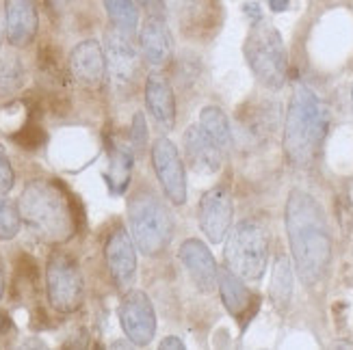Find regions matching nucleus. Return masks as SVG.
Returning <instances> with one entry per match:
<instances>
[{
  "label": "nucleus",
  "instance_id": "f257e3e1",
  "mask_svg": "<svg viewBox=\"0 0 353 350\" xmlns=\"http://www.w3.org/2000/svg\"><path fill=\"white\" fill-rule=\"evenodd\" d=\"M286 234L301 283L308 287L319 285L332 264V236L323 208L305 190L288 195Z\"/></svg>",
  "mask_w": 353,
  "mask_h": 350
},
{
  "label": "nucleus",
  "instance_id": "f03ea898",
  "mask_svg": "<svg viewBox=\"0 0 353 350\" xmlns=\"http://www.w3.org/2000/svg\"><path fill=\"white\" fill-rule=\"evenodd\" d=\"M327 121L330 111L323 100L305 83H297L284 124V154L290 164L308 169L316 160L327 132Z\"/></svg>",
  "mask_w": 353,
  "mask_h": 350
},
{
  "label": "nucleus",
  "instance_id": "7ed1b4c3",
  "mask_svg": "<svg viewBox=\"0 0 353 350\" xmlns=\"http://www.w3.org/2000/svg\"><path fill=\"white\" fill-rule=\"evenodd\" d=\"M20 215L46 242H63L79 227L70 206V190L61 182H33L20 197Z\"/></svg>",
  "mask_w": 353,
  "mask_h": 350
},
{
  "label": "nucleus",
  "instance_id": "20e7f679",
  "mask_svg": "<svg viewBox=\"0 0 353 350\" xmlns=\"http://www.w3.org/2000/svg\"><path fill=\"white\" fill-rule=\"evenodd\" d=\"M128 217L132 238L141 253L157 257L170 247L174 238V217L154 190H137L128 204Z\"/></svg>",
  "mask_w": 353,
  "mask_h": 350
},
{
  "label": "nucleus",
  "instance_id": "39448f33",
  "mask_svg": "<svg viewBox=\"0 0 353 350\" xmlns=\"http://www.w3.org/2000/svg\"><path fill=\"white\" fill-rule=\"evenodd\" d=\"M245 58L256 78L269 89H280L286 83L288 58L282 35L273 24L263 18L252 24V30L245 39Z\"/></svg>",
  "mask_w": 353,
  "mask_h": 350
},
{
  "label": "nucleus",
  "instance_id": "423d86ee",
  "mask_svg": "<svg viewBox=\"0 0 353 350\" xmlns=\"http://www.w3.org/2000/svg\"><path fill=\"white\" fill-rule=\"evenodd\" d=\"M269 262V234L258 221H241L225 242V266L245 281L265 275Z\"/></svg>",
  "mask_w": 353,
  "mask_h": 350
},
{
  "label": "nucleus",
  "instance_id": "0eeeda50",
  "mask_svg": "<svg viewBox=\"0 0 353 350\" xmlns=\"http://www.w3.org/2000/svg\"><path fill=\"white\" fill-rule=\"evenodd\" d=\"M48 296L50 305L63 314L83 305V277L79 264L68 253H54L48 262Z\"/></svg>",
  "mask_w": 353,
  "mask_h": 350
},
{
  "label": "nucleus",
  "instance_id": "6e6552de",
  "mask_svg": "<svg viewBox=\"0 0 353 350\" xmlns=\"http://www.w3.org/2000/svg\"><path fill=\"white\" fill-rule=\"evenodd\" d=\"M106 72L115 89H130L139 78V54L130 41V35L119 28H111L104 37Z\"/></svg>",
  "mask_w": 353,
  "mask_h": 350
},
{
  "label": "nucleus",
  "instance_id": "1a4fd4ad",
  "mask_svg": "<svg viewBox=\"0 0 353 350\" xmlns=\"http://www.w3.org/2000/svg\"><path fill=\"white\" fill-rule=\"evenodd\" d=\"M152 162H154V171L167 199L174 206H182L187 201V171H184L176 145L165 136L157 139L152 147Z\"/></svg>",
  "mask_w": 353,
  "mask_h": 350
},
{
  "label": "nucleus",
  "instance_id": "9d476101",
  "mask_svg": "<svg viewBox=\"0 0 353 350\" xmlns=\"http://www.w3.org/2000/svg\"><path fill=\"white\" fill-rule=\"evenodd\" d=\"M119 320H121V327H124V331H126L128 340L132 344H137V346L150 344V340L154 338V333H157L154 307H152L150 298L139 290L128 292L124 296V300H121Z\"/></svg>",
  "mask_w": 353,
  "mask_h": 350
},
{
  "label": "nucleus",
  "instance_id": "9b49d317",
  "mask_svg": "<svg viewBox=\"0 0 353 350\" xmlns=\"http://www.w3.org/2000/svg\"><path fill=\"white\" fill-rule=\"evenodd\" d=\"M232 195L225 186H214L199 201V230L210 242H221L232 225Z\"/></svg>",
  "mask_w": 353,
  "mask_h": 350
},
{
  "label": "nucleus",
  "instance_id": "f8f14e48",
  "mask_svg": "<svg viewBox=\"0 0 353 350\" xmlns=\"http://www.w3.org/2000/svg\"><path fill=\"white\" fill-rule=\"evenodd\" d=\"M106 264L119 290H130L137 275V253L124 227H115L106 240Z\"/></svg>",
  "mask_w": 353,
  "mask_h": 350
},
{
  "label": "nucleus",
  "instance_id": "ddd939ff",
  "mask_svg": "<svg viewBox=\"0 0 353 350\" xmlns=\"http://www.w3.org/2000/svg\"><path fill=\"white\" fill-rule=\"evenodd\" d=\"M180 260L187 266L193 283L199 292H212L219 283V268L214 264V257L202 240L189 238L180 247Z\"/></svg>",
  "mask_w": 353,
  "mask_h": 350
},
{
  "label": "nucleus",
  "instance_id": "4468645a",
  "mask_svg": "<svg viewBox=\"0 0 353 350\" xmlns=\"http://www.w3.org/2000/svg\"><path fill=\"white\" fill-rule=\"evenodd\" d=\"M184 151H187V160L197 173L212 175L221 169L223 151L217 147L210 136L204 132L202 126H191L184 134Z\"/></svg>",
  "mask_w": 353,
  "mask_h": 350
},
{
  "label": "nucleus",
  "instance_id": "2eb2a0df",
  "mask_svg": "<svg viewBox=\"0 0 353 350\" xmlns=\"http://www.w3.org/2000/svg\"><path fill=\"white\" fill-rule=\"evenodd\" d=\"M70 69L81 85L98 87L104 80V72H106V58L100 43L89 39L76 45L70 54Z\"/></svg>",
  "mask_w": 353,
  "mask_h": 350
},
{
  "label": "nucleus",
  "instance_id": "dca6fc26",
  "mask_svg": "<svg viewBox=\"0 0 353 350\" xmlns=\"http://www.w3.org/2000/svg\"><path fill=\"white\" fill-rule=\"evenodd\" d=\"M275 128V106L269 102H250L239 113V130L243 141L258 145L269 139Z\"/></svg>",
  "mask_w": 353,
  "mask_h": 350
},
{
  "label": "nucleus",
  "instance_id": "f3484780",
  "mask_svg": "<svg viewBox=\"0 0 353 350\" xmlns=\"http://www.w3.org/2000/svg\"><path fill=\"white\" fill-rule=\"evenodd\" d=\"M7 37L13 45H28L37 33V11L33 0H7L5 3Z\"/></svg>",
  "mask_w": 353,
  "mask_h": 350
},
{
  "label": "nucleus",
  "instance_id": "a211bd4d",
  "mask_svg": "<svg viewBox=\"0 0 353 350\" xmlns=\"http://www.w3.org/2000/svg\"><path fill=\"white\" fill-rule=\"evenodd\" d=\"M172 35L163 18H150L141 28V52L145 63L152 67H165L172 61Z\"/></svg>",
  "mask_w": 353,
  "mask_h": 350
},
{
  "label": "nucleus",
  "instance_id": "6ab92c4d",
  "mask_svg": "<svg viewBox=\"0 0 353 350\" xmlns=\"http://www.w3.org/2000/svg\"><path fill=\"white\" fill-rule=\"evenodd\" d=\"M145 104L150 115L154 117L157 124L163 130H174L176 126V100H174V91L172 85L167 83V78L154 74L150 76L145 83Z\"/></svg>",
  "mask_w": 353,
  "mask_h": 350
},
{
  "label": "nucleus",
  "instance_id": "aec40b11",
  "mask_svg": "<svg viewBox=\"0 0 353 350\" xmlns=\"http://www.w3.org/2000/svg\"><path fill=\"white\" fill-rule=\"evenodd\" d=\"M219 292L225 309L234 318H243L245 320V316L252 314V305H256V296H252L243 279L234 275L228 266L219 270Z\"/></svg>",
  "mask_w": 353,
  "mask_h": 350
},
{
  "label": "nucleus",
  "instance_id": "412c9836",
  "mask_svg": "<svg viewBox=\"0 0 353 350\" xmlns=\"http://www.w3.org/2000/svg\"><path fill=\"white\" fill-rule=\"evenodd\" d=\"M269 296H271L273 307L278 311H284L290 305V296H293V268H290L288 257L284 255H280L278 260H275Z\"/></svg>",
  "mask_w": 353,
  "mask_h": 350
},
{
  "label": "nucleus",
  "instance_id": "4be33fe9",
  "mask_svg": "<svg viewBox=\"0 0 353 350\" xmlns=\"http://www.w3.org/2000/svg\"><path fill=\"white\" fill-rule=\"evenodd\" d=\"M199 126H202L204 132L217 143V147L223 151V156H228V151L232 149V132H230L225 113L217 109V106H206V109L199 113Z\"/></svg>",
  "mask_w": 353,
  "mask_h": 350
},
{
  "label": "nucleus",
  "instance_id": "5701e85b",
  "mask_svg": "<svg viewBox=\"0 0 353 350\" xmlns=\"http://www.w3.org/2000/svg\"><path fill=\"white\" fill-rule=\"evenodd\" d=\"M182 28H204L214 26V5L217 0H176Z\"/></svg>",
  "mask_w": 353,
  "mask_h": 350
},
{
  "label": "nucleus",
  "instance_id": "b1692460",
  "mask_svg": "<svg viewBox=\"0 0 353 350\" xmlns=\"http://www.w3.org/2000/svg\"><path fill=\"white\" fill-rule=\"evenodd\" d=\"M24 85L22 61L13 54L0 58V98H9Z\"/></svg>",
  "mask_w": 353,
  "mask_h": 350
},
{
  "label": "nucleus",
  "instance_id": "393cba45",
  "mask_svg": "<svg viewBox=\"0 0 353 350\" xmlns=\"http://www.w3.org/2000/svg\"><path fill=\"white\" fill-rule=\"evenodd\" d=\"M104 7L115 28L124 30L128 35L134 33L137 22H139V13H137L132 0H104Z\"/></svg>",
  "mask_w": 353,
  "mask_h": 350
},
{
  "label": "nucleus",
  "instance_id": "a878e982",
  "mask_svg": "<svg viewBox=\"0 0 353 350\" xmlns=\"http://www.w3.org/2000/svg\"><path fill=\"white\" fill-rule=\"evenodd\" d=\"M130 169H132V154L124 145H117L111 156V179L117 193H121L128 186Z\"/></svg>",
  "mask_w": 353,
  "mask_h": 350
},
{
  "label": "nucleus",
  "instance_id": "bb28decb",
  "mask_svg": "<svg viewBox=\"0 0 353 350\" xmlns=\"http://www.w3.org/2000/svg\"><path fill=\"white\" fill-rule=\"evenodd\" d=\"M20 210L9 199H0V240H11L20 232Z\"/></svg>",
  "mask_w": 353,
  "mask_h": 350
},
{
  "label": "nucleus",
  "instance_id": "cd10ccee",
  "mask_svg": "<svg viewBox=\"0 0 353 350\" xmlns=\"http://www.w3.org/2000/svg\"><path fill=\"white\" fill-rule=\"evenodd\" d=\"M13 141L18 143L22 149L33 151V149H37V147H41L46 143V132H43V128L37 124V121H28L22 130H18L13 134Z\"/></svg>",
  "mask_w": 353,
  "mask_h": 350
},
{
  "label": "nucleus",
  "instance_id": "c85d7f7f",
  "mask_svg": "<svg viewBox=\"0 0 353 350\" xmlns=\"http://www.w3.org/2000/svg\"><path fill=\"white\" fill-rule=\"evenodd\" d=\"M37 58H39V69H41L46 76H48V78L61 80V83L65 80V78H63V74H61V65H59V52L52 48L50 43L41 45Z\"/></svg>",
  "mask_w": 353,
  "mask_h": 350
},
{
  "label": "nucleus",
  "instance_id": "c756f323",
  "mask_svg": "<svg viewBox=\"0 0 353 350\" xmlns=\"http://www.w3.org/2000/svg\"><path fill=\"white\" fill-rule=\"evenodd\" d=\"M15 268H18V277H20V281L24 285L35 287L39 283V266H37V262L30 255L22 253L18 257V266H15Z\"/></svg>",
  "mask_w": 353,
  "mask_h": 350
},
{
  "label": "nucleus",
  "instance_id": "7c9ffc66",
  "mask_svg": "<svg viewBox=\"0 0 353 350\" xmlns=\"http://www.w3.org/2000/svg\"><path fill=\"white\" fill-rule=\"evenodd\" d=\"M13 179H15V175L11 169V162L7 158V151L3 145H0V197L7 195L13 188Z\"/></svg>",
  "mask_w": 353,
  "mask_h": 350
},
{
  "label": "nucleus",
  "instance_id": "2f4dec72",
  "mask_svg": "<svg viewBox=\"0 0 353 350\" xmlns=\"http://www.w3.org/2000/svg\"><path fill=\"white\" fill-rule=\"evenodd\" d=\"M130 139L137 151H143L145 149V141H148V128H145V119L141 113H137L132 119V128H130Z\"/></svg>",
  "mask_w": 353,
  "mask_h": 350
},
{
  "label": "nucleus",
  "instance_id": "473e14b6",
  "mask_svg": "<svg viewBox=\"0 0 353 350\" xmlns=\"http://www.w3.org/2000/svg\"><path fill=\"white\" fill-rule=\"evenodd\" d=\"M139 3L148 11V15H152V18H163V15H165V3H163V0H139Z\"/></svg>",
  "mask_w": 353,
  "mask_h": 350
},
{
  "label": "nucleus",
  "instance_id": "72a5a7b5",
  "mask_svg": "<svg viewBox=\"0 0 353 350\" xmlns=\"http://www.w3.org/2000/svg\"><path fill=\"white\" fill-rule=\"evenodd\" d=\"M288 3H290V0H269V7L275 13H282V11L288 9Z\"/></svg>",
  "mask_w": 353,
  "mask_h": 350
},
{
  "label": "nucleus",
  "instance_id": "f704fd0d",
  "mask_svg": "<svg viewBox=\"0 0 353 350\" xmlns=\"http://www.w3.org/2000/svg\"><path fill=\"white\" fill-rule=\"evenodd\" d=\"M161 348H163V350H165V348H178V350H182L184 344H182L178 338H167L165 342H161Z\"/></svg>",
  "mask_w": 353,
  "mask_h": 350
},
{
  "label": "nucleus",
  "instance_id": "c9c22d12",
  "mask_svg": "<svg viewBox=\"0 0 353 350\" xmlns=\"http://www.w3.org/2000/svg\"><path fill=\"white\" fill-rule=\"evenodd\" d=\"M5 292V277H3V270H0V296Z\"/></svg>",
  "mask_w": 353,
  "mask_h": 350
},
{
  "label": "nucleus",
  "instance_id": "e433bc0d",
  "mask_svg": "<svg viewBox=\"0 0 353 350\" xmlns=\"http://www.w3.org/2000/svg\"><path fill=\"white\" fill-rule=\"evenodd\" d=\"M332 348H353V344H349V342H341V344H334Z\"/></svg>",
  "mask_w": 353,
  "mask_h": 350
},
{
  "label": "nucleus",
  "instance_id": "4c0bfd02",
  "mask_svg": "<svg viewBox=\"0 0 353 350\" xmlns=\"http://www.w3.org/2000/svg\"><path fill=\"white\" fill-rule=\"evenodd\" d=\"M52 3H57V5H63V3H68V0H52Z\"/></svg>",
  "mask_w": 353,
  "mask_h": 350
},
{
  "label": "nucleus",
  "instance_id": "58836bf2",
  "mask_svg": "<svg viewBox=\"0 0 353 350\" xmlns=\"http://www.w3.org/2000/svg\"><path fill=\"white\" fill-rule=\"evenodd\" d=\"M0 43H3V24H0Z\"/></svg>",
  "mask_w": 353,
  "mask_h": 350
},
{
  "label": "nucleus",
  "instance_id": "ea45409f",
  "mask_svg": "<svg viewBox=\"0 0 353 350\" xmlns=\"http://www.w3.org/2000/svg\"><path fill=\"white\" fill-rule=\"evenodd\" d=\"M351 109H353V89H351Z\"/></svg>",
  "mask_w": 353,
  "mask_h": 350
}]
</instances>
